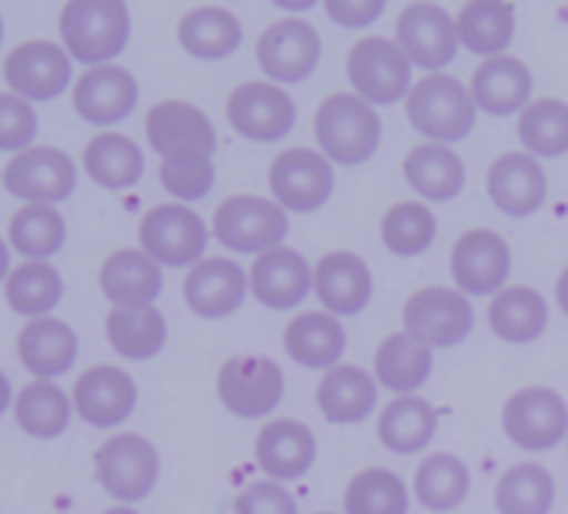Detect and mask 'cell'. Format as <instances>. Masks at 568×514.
<instances>
[{"mask_svg":"<svg viewBox=\"0 0 568 514\" xmlns=\"http://www.w3.org/2000/svg\"><path fill=\"white\" fill-rule=\"evenodd\" d=\"M61 41L71 61L108 68L131 41V11L121 0H71L61 11Z\"/></svg>","mask_w":568,"mask_h":514,"instance_id":"cell-1","label":"cell"},{"mask_svg":"<svg viewBox=\"0 0 568 514\" xmlns=\"http://www.w3.org/2000/svg\"><path fill=\"white\" fill-rule=\"evenodd\" d=\"M4 295H8V308L14 315L31 318V321L51 318V311L64 298V278L48 261H28L18 271H11V278L4 285Z\"/></svg>","mask_w":568,"mask_h":514,"instance_id":"cell-41","label":"cell"},{"mask_svg":"<svg viewBox=\"0 0 568 514\" xmlns=\"http://www.w3.org/2000/svg\"><path fill=\"white\" fill-rule=\"evenodd\" d=\"M315 295L335 318L362 315L375 295L372 268L352 250H328L315 265Z\"/></svg>","mask_w":568,"mask_h":514,"instance_id":"cell-24","label":"cell"},{"mask_svg":"<svg viewBox=\"0 0 568 514\" xmlns=\"http://www.w3.org/2000/svg\"><path fill=\"white\" fill-rule=\"evenodd\" d=\"M315 141L322 154L338 167H362L382 147V117L378 107L362 101L352 91L332 94L315 114Z\"/></svg>","mask_w":568,"mask_h":514,"instance_id":"cell-2","label":"cell"},{"mask_svg":"<svg viewBox=\"0 0 568 514\" xmlns=\"http://www.w3.org/2000/svg\"><path fill=\"white\" fill-rule=\"evenodd\" d=\"M11 240H4L0 237V285H8V278H11Z\"/></svg>","mask_w":568,"mask_h":514,"instance_id":"cell-52","label":"cell"},{"mask_svg":"<svg viewBox=\"0 0 568 514\" xmlns=\"http://www.w3.org/2000/svg\"><path fill=\"white\" fill-rule=\"evenodd\" d=\"M101 291L114 308H154L164 291L161 265L138 247L114 250L101 265Z\"/></svg>","mask_w":568,"mask_h":514,"instance_id":"cell-27","label":"cell"},{"mask_svg":"<svg viewBox=\"0 0 568 514\" xmlns=\"http://www.w3.org/2000/svg\"><path fill=\"white\" fill-rule=\"evenodd\" d=\"M551 504H555V477L538 461L511 464L495 487L498 514H548Z\"/></svg>","mask_w":568,"mask_h":514,"instance_id":"cell-44","label":"cell"},{"mask_svg":"<svg viewBox=\"0 0 568 514\" xmlns=\"http://www.w3.org/2000/svg\"><path fill=\"white\" fill-rule=\"evenodd\" d=\"M138 237L141 250L161 268H194L204 261L207 224L187 204H158L144 214Z\"/></svg>","mask_w":568,"mask_h":514,"instance_id":"cell-6","label":"cell"},{"mask_svg":"<svg viewBox=\"0 0 568 514\" xmlns=\"http://www.w3.org/2000/svg\"><path fill=\"white\" fill-rule=\"evenodd\" d=\"M138 101H141L138 78L118 64L91 68L74 84V111L94 127H114V124L128 121L134 114Z\"/></svg>","mask_w":568,"mask_h":514,"instance_id":"cell-23","label":"cell"},{"mask_svg":"<svg viewBox=\"0 0 568 514\" xmlns=\"http://www.w3.org/2000/svg\"><path fill=\"white\" fill-rule=\"evenodd\" d=\"M511 275V247L491 227L465 230L452 247V281L465 298H495Z\"/></svg>","mask_w":568,"mask_h":514,"instance_id":"cell-13","label":"cell"},{"mask_svg":"<svg viewBox=\"0 0 568 514\" xmlns=\"http://www.w3.org/2000/svg\"><path fill=\"white\" fill-rule=\"evenodd\" d=\"M217 398L234 418H267L284 398V371L267 354H234L217 371Z\"/></svg>","mask_w":568,"mask_h":514,"instance_id":"cell-11","label":"cell"},{"mask_svg":"<svg viewBox=\"0 0 568 514\" xmlns=\"http://www.w3.org/2000/svg\"><path fill=\"white\" fill-rule=\"evenodd\" d=\"M548 194V177L541 161H535L531 154H518L508 151L501 157H495V164L488 167V197L491 204L505 214V217H531Z\"/></svg>","mask_w":568,"mask_h":514,"instance_id":"cell-25","label":"cell"},{"mask_svg":"<svg viewBox=\"0 0 568 514\" xmlns=\"http://www.w3.org/2000/svg\"><path fill=\"white\" fill-rule=\"evenodd\" d=\"M94 471L111 497L138 504L158 487L161 454L144 434H111L94 454Z\"/></svg>","mask_w":568,"mask_h":514,"instance_id":"cell-8","label":"cell"},{"mask_svg":"<svg viewBox=\"0 0 568 514\" xmlns=\"http://www.w3.org/2000/svg\"><path fill=\"white\" fill-rule=\"evenodd\" d=\"M385 0H325V14L348 31H365L385 14Z\"/></svg>","mask_w":568,"mask_h":514,"instance_id":"cell-50","label":"cell"},{"mask_svg":"<svg viewBox=\"0 0 568 514\" xmlns=\"http://www.w3.org/2000/svg\"><path fill=\"white\" fill-rule=\"evenodd\" d=\"M4 187L28 204L58 207L78 191V164L61 147H31L4 167Z\"/></svg>","mask_w":568,"mask_h":514,"instance_id":"cell-17","label":"cell"},{"mask_svg":"<svg viewBox=\"0 0 568 514\" xmlns=\"http://www.w3.org/2000/svg\"><path fill=\"white\" fill-rule=\"evenodd\" d=\"M288 210L277 207L271 197L257 194H231L214 210V237L221 247L234 254H267L288 237Z\"/></svg>","mask_w":568,"mask_h":514,"instance_id":"cell-4","label":"cell"},{"mask_svg":"<svg viewBox=\"0 0 568 514\" xmlns=\"http://www.w3.org/2000/svg\"><path fill=\"white\" fill-rule=\"evenodd\" d=\"M267 187L277 207L292 214H312L332 201L335 167L315 147H288L271 161Z\"/></svg>","mask_w":568,"mask_h":514,"instance_id":"cell-7","label":"cell"},{"mask_svg":"<svg viewBox=\"0 0 568 514\" xmlns=\"http://www.w3.org/2000/svg\"><path fill=\"white\" fill-rule=\"evenodd\" d=\"M104 514H138V511L131 504H118V507H108Z\"/></svg>","mask_w":568,"mask_h":514,"instance_id":"cell-54","label":"cell"},{"mask_svg":"<svg viewBox=\"0 0 568 514\" xmlns=\"http://www.w3.org/2000/svg\"><path fill=\"white\" fill-rule=\"evenodd\" d=\"M555 301H558V308H561V315L568 318V268L558 275V285H555Z\"/></svg>","mask_w":568,"mask_h":514,"instance_id":"cell-53","label":"cell"},{"mask_svg":"<svg viewBox=\"0 0 568 514\" xmlns=\"http://www.w3.org/2000/svg\"><path fill=\"white\" fill-rule=\"evenodd\" d=\"M412 127L428 141L452 147L475 131L478 107L471 91L452 74H425L405 101Z\"/></svg>","mask_w":568,"mask_h":514,"instance_id":"cell-3","label":"cell"},{"mask_svg":"<svg viewBox=\"0 0 568 514\" xmlns=\"http://www.w3.org/2000/svg\"><path fill=\"white\" fill-rule=\"evenodd\" d=\"M71 414H74V398L54 381H31L18 391L14 401L18 428L38 441L61 438L71 428Z\"/></svg>","mask_w":568,"mask_h":514,"instance_id":"cell-38","label":"cell"},{"mask_svg":"<svg viewBox=\"0 0 568 514\" xmlns=\"http://www.w3.org/2000/svg\"><path fill=\"white\" fill-rule=\"evenodd\" d=\"M468 487H471L468 464L448 451L428 454L415 471V494H418L422 507H428L432 514L455 511L468 497Z\"/></svg>","mask_w":568,"mask_h":514,"instance_id":"cell-40","label":"cell"},{"mask_svg":"<svg viewBox=\"0 0 568 514\" xmlns=\"http://www.w3.org/2000/svg\"><path fill=\"white\" fill-rule=\"evenodd\" d=\"M432 371H435L432 348H425L405 331L388 335L375 351V381L395 391L398 398H408L418 388H425L432 381Z\"/></svg>","mask_w":568,"mask_h":514,"instance_id":"cell-31","label":"cell"},{"mask_svg":"<svg viewBox=\"0 0 568 514\" xmlns=\"http://www.w3.org/2000/svg\"><path fill=\"white\" fill-rule=\"evenodd\" d=\"M214 181L217 171H214V157L207 154H184V157L161 161V184L171 197H178V204L207 197L214 191Z\"/></svg>","mask_w":568,"mask_h":514,"instance_id":"cell-47","label":"cell"},{"mask_svg":"<svg viewBox=\"0 0 568 514\" xmlns=\"http://www.w3.org/2000/svg\"><path fill=\"white\" fill-rule=\"evenodd\" d=\"M531 71L525 68V61L501 54V58H488L475 68L471 74V101L478 111L491 114V117H511L521 114L531 104Z\"/></svg>","mask_w":568,"mask_h":514,"instance_id":"cell-26","label":"cell"},{"mask_svg":"<svg viewBox=\"0 0 568 514\" xmlns=\"http://www.w3.org/2000/svg\"><path fill=\"white\" fill-rule=\"evenodd\" d=\"M395 44L412 68L428 74H442L462 48L455 18L438 4H408L395 24Z\"/></svg>","mask_w":568,"mask_h":514,"instance_id":"cell-15","label":"cell"},{"mask_svg":"<svg viewBox=\"0 0 568 514\" xmlns=\"http://www.w3.org/2000/svg\"><path fill=\"white\" fill-rule=\"evenodd\" d=\"M144 134L151 141V151L161 154V161L184 157V154L214 157V151H217V131H214L211 117L187 101L154 104L144 121Z\"/></svg>","mask_w":568,"mask_h":514,"instance_id":"cell-18","label":"cell"},{"mask_svg":"<svg viewBox=\"0 0 568 514\" xmlns=\"http://www.w3.org/2000/svg\"><path fill=\"white\" fill-rule=\"evenodd\" d=\"M251 295L271 311H292L315 291V268L295 247H274L261 254L247 271Z\"/></svg>","mask_w":568,"mask_h":514,"instance_id":"cell-19","label":"cell"},{"mask_svg":"<svg viewBox=\"0 0 568 514\" xmlns=\"http://www.w3.org/2000/svg\"><path fill=\"white\" fill-rule=\"evenodd\" d=\"M501 431L521 451H551L568 438V404L555 388H521L501 408Z\"/></svg>","mask_w":568,"mask_h":514,"instance_id":"cell-9","label":"cell"},{"mask_svg":"<svg viewBox=\"0 0 568 514\" xmlns=\"http://www.w3.org/2000/svg\"><path fill=\"white\" fill-rule=\"evenodd\" d=\"M224 114H227V124L234 127V134H241L244 141H254V144L284 141L295 131V121H298L295 97L271 81H247V84L234 88Z\"/></svg>","mask_w":568,"mask_h":514,"instance_id":"cell-12","label":"cell"},{"mask_svg":"<svg viewBox=\"0 0 568 514\" xmlns=\"http://www.w3.org/2000/svg\"><path fill=\"white\" fill-rule=\"evenodd\" d=\"M438 237V220L425 201H402L382 217V244L395 257H418Z\"/></svg>","mask_w":568,"mask_h":514,"instance_id":"cell-46","label":"cell"},{"mask_svg":"<svg viewBox=\"0 0 568 514\" xmlns=\"http://www.w3.org/2000/svg\"><path fill=\"white\" fill-rule=\"evenodd\" d=\"M322 61V34L298 18H284L257 38V68L277 88L308 81Z\"/></svg>","mask_w":568,"mask_h":514,"instance_id":"cell-14","label":"cell"},{"mask_svg":"<svg viewBox=\"0 0 568 514\" xmlns=\"http://www.w3.org/2000/svg\"><path fill=\"white\" fill-rule=\"evenodd\" d=\"M14 384H11V378L0 371V418H4L8 411H14Z\"/></svg>","mask_w":568,"mask_h":514,"instance_id":"cell-51","label":"cell"},{"mask_svg":"<svg viewBox=\"0 0 568 514\" xmlns=\"http://www.w3.org/2000/svg\"><path fill=\"white\" fill-rule=\"evenodd\" d=\"M41 121L31 101L18 94H0V151H11L14 157L31 151L38 141Z\"/></svg>","mask_w":568,"mask_h":514,"instance_id":"cell-48","label":"cell"},{"mask_svg":"<svg viewBox=\"0 0 568 514\" xmlns=\"http://www.w3.org/2000/svg\"><path fill=\"white\" fill-rule=\"evenodd\" d=\"M0 44H4V18H0Z\"/></svg>","mask_w":568,"mask_h":514,"instance_id":"cell-55","label":"cell"},{"mask_svg":"<svg viewBox=\"0 0 568 514\" xmlns=\"http://www.w3.org/2000/svg\"><path fill=\"white\" fill-rule=\"evenodd\" d=\"M488 328L508 345H531L548 328V301L525 285L505 288L488 305Z\"/></svg>","mask_w":568,"mask_h":514,"instance_id":"cell-33","label":"cell"},{"mask_svg":"<svg viewBox=\"0 0 568 514\" xmlns=\"http://www.w3.org/2000/svg\"><path fill=\"white\" fill-rule=\"evenodd\" d=\"M234 514H298V501L281 481H254L237 494Z\"/></svg>","mask_w":568,"mask_h":514,"instance_id":"cell-49","label":"cell"},{"mask_svg":"<svg viewBox=\"0 0 568 514\" xmlns=\"http://www.w3.org/2000/svg\"><path fill=\"white\" fill-rule=\"evenodd\" d=\"M281 341L295 364L312 368V371H332V368H338V361L348 348V331L328 311H305L295 321H288Z\"/></svg>","mask_w":568,"mask_h":514,"instance_id":"cell-28","label":"cell"},{"mask_svg":"<svg viewBox=\"0 0 568 514\" xmlns=\"http://www.w3.org/2000/svg\"><path fill=\"white\" fill-rule=\"evenodd\" d=\"M405 335L422 341L425 348H455L475 328V308L458 288H422L405 301L402 311Z\"/></svg>","mask_w":568,"mask_h":514,"instance_id":"cell-10","label":"cell"},{"mask_svg":"<svg viewBox=\"0 0 568 514\" xmlns=\"http://www.w3.org/2000/svg\"><path fill=\"white\" fill-rule=\"evenodd\" d=\"M4 81L11 94L24 101H58L74 81V61L64 44L24 41L4 61Z\"/></svg>","mask_w":568,"mask_h":514,"instance_id":"cell-16","label":"cell"},{"mask_svg":"<svg viewBox=\"0 0 568 514\" xmlns=\"http://www.w3.org/2000/svg\"><path fill=\"white\" fill-rule=\"evenodd\" d=\"M405 181L422 201H452L465 191V161L442 144H418L405 157Z\"/></svg>","mask_w":568,"mask_h":514,"instance_id":"cell-32","label":"cell"},{"mask_svg":"<svg viewBox=\"0 0 568 514\" xmlns=\"http://www.w3.org/2000/svg\"><path fill=\"white\" fill-rule=\"evenodd\" d=\"M348 84L352 94L372 107H392L412 94V64L392 38L368 34L348 51Z\"/></svg>","mask_w":568,"mask_h":514,"instance_id":"cell-5","label":"cell"},{"mask_svg":"<svg viewBox=\"0 0 568 514\" xmlns=\"http://www.w3.org/2000/svg\"><path fill=\"white\" fill-rule=\"evenodd\" d=\"M315 398L332 424H362L378 408V381L358 364H338L325 371Z\"/></svg>","mask_w":568,"mask_h":514,"instance_id":"cell-30","label":"cell"},{"mask_svg":"<svg viewBox=\"0 0 568 514\" xmlns=\"http://www.w3.org/2000/svg\"><path fill=\"white\" fill-rule=\"evenodd\" d=\"M254 458L271 481H298L312 471L318 458V438L305 421L277 418L257 431Z\"/></svg>","mask_w":568,"mask_h":514,"instance_id":"cell-22","label":"cell"},{"mask_svg":"<svg viewBox=\"0 0 568 514\" xmlns=\"http://www.w3.org/2000/svg\"><path fill=\"white\" fill-rule=\"evenodd\" d=\"M455 28L458 44L475 58H501L515 38V8L498 4V0H475V4H465L458 11Z\"/></svg>","mask_w":568,"mask_h":514,"instance_id":"cell-34","label":"cell"},{"mask_svg":"<svg viewBox=\"0 0 568 514\" xmlns=\"http://www.w3.org/2000/svg\"><path fill=\"white\" fill-rule=\"evenodd\" d=\"M104 328L111 348L128 361H151L168 345V321L158 308H114Z\"/></svg>","mask_w":568,"mask_h":514,"instance_id":"cell-39","label":"cell"},{"mask_svg":"<svg viewBox=\"0 0 568 514\" xmlns=\"http://www.w3.org/2000/svg\"><path fill=\"white\" fill-rule=\"evenodd\" d=\"M241 38V21L224 8H194L178 24V41L194 61H227Z\"/></svg>","mask_w":568,"mask_h":514,"instance_id":"cell-35","label":"cell"},{"mask_svg":"<svg viewBox=\"0 0 568 514\" xmlns=\"http://www.w3.org/2000/svg\"><path fill=\"white\" fill-rule=\"evenodd\" d=\"M251 291L247 271L231 257H204L184 278V301L197 318L217 321L234 315Z\"/></svg>","mask_w":568,"mask_h":514,"instance_id":"cell-21","label":"cell"},{"mask_svg":"<svg viewBox=\"0 0 568 514\" xmlns=\"http://www.w3.org/2000/svg\"><path fill=\"white\" fill-rule=\"evenodd\" d=\"M138 408V384L114 364L84 371L74 384V411L98 431L121 428Z\"/></svg>","mask_w":568,"mask_h":514,"instance_id":"cell-20","label":"cell"},{"mask_svg":"<svg viewBox=\"0 0 568 514\" xmlns=\"http://www.w3.org/2000/svg\"><path fill=\"white\" fill-rule=\"evenodd\" d=\"M8 237H11V247L24 254L28 261H51L68 244V220L51 204H28L11 217Z\"/></svg>","mask_w":568,"mask_h":514,"instance_id":"cell-42","label":"cell"},{"mask_svg":"<svg viewBox=\"0 0 568 514\" xmlns=\"http://www.w3.org/2000/svg\"><path fill=\"white\" fill-rule=\"evenodd\" d=\"M78 335L68 321L61 318H38L28 321V328L18 338V354L21 364L38 378V381H54L68 374L78 361Z\"/></svg>","mask_w":568,"mask_h":514,"instance_id":"cell-29","label":"cell"},{"mask_svg":"<svg viewBox=\"0 0 568 514\" xmlns=\"http://www.w3.org/2000/svg\"><path fill=\"white\" fill-rule=\"evenodd\" d=\"M518 141L535 161H551L568 154V104L558 97L531 101L518 114Z\"/></svg>","mask_w":568,"mask_h":514,"instance_id":"cell-43","label":"cell"},{"mask_svg":"<svg viewBox=\"0 0 568 514\" xmlns=\"http://www.w3.org/2000/svg\"><path fill=\"white\" fill-rule=\"evenodd\" d=\"M84 171L104 191H128L144 177V151L124 134H98L84 147Z\"/></svg>","mask_w":568,"mask_h":514,"instance_id":"cell-37","label":"cell"},{"mask_svg":"<svg viewBox=\"0 0 568 514\" xmlns=\"http://www.w3.org/2000/svg\"><path fill=\"white\" fill-rule=\"evenodd\" d=\"M412 494L392 467H365L345 487V514H408Z\"/></svg>","mask_w":568,"mask_h":514,"instance_id":"cell-45","label":"cell"},{"mask_svg":"<svg viewBox=\"0 0 568 514\" xmlns=\"http://www.w3.org/2000/svg\"><path fill=\"white\" fill-rule=\"evenodd\" d=\"M435 431H438V414H435L432 401H425L418 394L395 398L392 404L382 408L378 441L392 454H418V451H425L432 444Z\"/></svg>","mask_w":568,"mask_h":514,"instance_id":"cell-36","label":"cell"}]
</instances>
